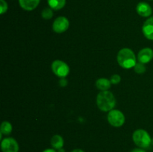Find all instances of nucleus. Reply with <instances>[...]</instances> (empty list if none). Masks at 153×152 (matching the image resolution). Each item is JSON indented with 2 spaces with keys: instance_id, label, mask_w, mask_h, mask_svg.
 Wrapping results in <instances>:
<instances>
[{
  "instance_id": "1",
  "label": "nucleus",
  "mask_w": 153,
  "mask_h": 152,
  "mask_svg": "<svg viewBox=\"0 0 153 152\" xmlns=\"http://www.w3.org/2000/svg\"><path fill=\"white\" fill-rule=\"evenodd\" d=\"M97 104L102 111H111L116 105V99L110 91H102L97 95Z\"/></svg>"
},
{
  "instance_id": "2",
  "label": "nucleus",
  "mask_w": 153,
  "mask_h": 152,
  "mask_svg": "<svg viewBox=\"0 0 153 152\" xmlns=\"http://www.w3.org/2000/svg\"><path fill=\"white\" fill-rule=\"evenodd\" d=\"M117 62L124 69H131L136 65V57L130 49H123L118 52Z\"/></svg>"
},
{
  "instance_id": "3",
  "label": "nucleus",
  "mask_w": 153,
  "mask_h": 152,
  "mask_svg": "<svg viewBox=\"0 0 153 152\" xmlns=\"http://www.w3.org/2000/svg\"><path fill=\"white\" fill-rule=\"evenodd\" d=\"M133 141L138 147L146 148L149 147L152 142V139L147 131L143 129L136 130L132 136Z\"/></svg>"
},
{
  "instance_id": "4",
  "label": "nucleus",
  "mask_w": 153,
  "mask_h": 152,
  "mask_svg": "<svg viewBox=\"0 0 153 152\" xmlns=\"http://www.w3.org/2000/svg\"><path fill=\"white\" fill-rule=\"evenodd\" d=\"M52 70L54 74L61 78H64L68 75L70 72V68L68 65L64 61H55L52 63Z\"/></svg>"
},
{
  "instance_id": "5",
  "label": "nucleus",
  "mask_w": 153,
  "mask_h": 152,
  "mask_svg": "<svg viewBox=\"0 0 153 152\" xmlns=\"http://www.w3.org/2000/svg\"><path fill=\"white\" fill-rule=\"evenodd\" d=\"M108 121L114 127H121L125 122L123 113L118 110H112L108 114Z\"/></svg>"
},
{
  "instance_id": "6",
  "label": "nucleus",
  "mask_w": 153,
  "mask_h": 152,
  "mask_svg": "<svg viewBox=\"0 0 153 152\" xmlns=\"http://www.w3.org/2000/svg\"><path fill=\"white\" fill-rule=\"evenodd\" d=\"M1 148L2 152H18L19 145L13 138H5L1 141Z\"/></svg>"
},
{
  "instance_id": "7",
  "label": "nucleus",
  "mask_w": 153,
  "mask_h": 152,
  "mask_svg": "<svg viewBox=\"0 0 153 152\" xmlns=\"http://www.w3.org/2000/svg\"><path fill=\"white\" fill-rule=\"evenodd\" d=\"M69 25H70V22L67 18L64 16H59L54 21L52 28L55 32L61 34L68 29Z\"/></svg>"
},
{
  "instance_id": "8",
  "label": "nucleus",
  "mask_w": 153,
  "mask_h": 152,
  "mask_svg": "<svg viewBox=\"0 0 153 152\" xmlns=\"http://www.w3.org/2000/svg\"><path fill=\"white\" fill-rule=\"evenodd\" d=\"M153 58V50L149 48H145L139 52L137 59L141 63H147Z\"/></svg>"
},
{
  "instance_id": "9",
  "label": "nucleus",
  "mask_w": 153,
  "mask_h": 152,
  "mask_svg": "<svg viewBox=\"0 0 153 152\" xmlns=\"http://www.w3.org/2000/svg\"><path fill=\"white\" fill-rule=\"evenodd\" d=\"M136 10H137V13L143 17H148V16H151L152 13L151 6L148 3L143 2V1L137 4Z\"/></svg>"
},
{
  "instance_id": "10",
  "label": "nucleus",
  "mask_w": 153,
  "mask_h": 152,
  "mask_svg": "<svg viewBox=\"0 0 153 152\" xmlns=\"http://www.w3.org/2000/svg\"><path fill=\"white\" fill-rule=\"evenodd\" d=\"M143 34L147 39L153 40V16L149 17L144 22L142 28Z\"/></svg>"
},
{
  "instance_id": "11",
  "label": "nucleus",
  "mask_w": 153,
  "mask_h": 152,
  "mask_svg": "<svg viewBox=\"0 0 153 152\" xmlns=\"http://www.w3.org/2000/svg\"><path fill=\"white\" fill-rule=\"evenodd\" d=\"M40 0H19L20 7L25 10L31 11L38 6Z\"/></svg>"
},
{
  "instance_id": "12",
  "label": "nucleus",
  "mask_w": 153,
  "mask_h": 152,
  "mask_svg": "<svg viewBox=\"0 0 153 152\" xmlns=\"http://www.w3.org/2000/svg\"><path fill=\"white\" fill-rule=\"evenodd\" d=\"M111 82L106 78H100L96 82V86L102 91H106L111 87Z\"/></svg>"
},
{
  "instance_id": "13",
  "label": "nucleus",
  "mask_w": 153,
  "mask_h": 152,
  "mask_svg": "<svg viewBox=\"0 0 153 152\" xmlns=\"http://www.w3.org/2000/svg\"><path fill=\"white\" fill-rule=\"evenodd\" d=\"M49 7L54 10L62 9L66 4V0H47Z\"/></svg>"
},
{
  "instance_id": "14",
  "label": "nucleus",
  "mask_w": 153,
  "mask_h": 152,
  "mask_svg": "<svg viewBox=\"0 0 153 152\" xmlns=\"http://www.w3.org/2000/svg\"><path fill=\"white\" fill-rule=\"evenodd\" d=\"M51 145H52V148L57 149V150H59V149L62 148L64 146V139L60 135H55L52 137Z\"/></svg>"
},
{
  "instance_id": "15",
  "label": "nucleus",
  "mask_w": 153,
  "mask_h": 152,
  "mask_svg": "<svg viewBox=\"0 0 153 152\" xmlns=\"http://www.w3.org/2000/svg\"><path fill=\"white\" fill-rule=\"evenodd\" d=\"M1 134L4 135H8L12 131V125L10 122H3L1 125V129H0Z\"/></svg>"
},
{
  "instance_id": "16",
  "label": "nucleus",
  "mask_w": 153,
  "mask_h": 152,
  "mask_svg": "<svg viewBox=\"0 0 153 152\" xmlns=\"http://www.w3.org/2000/svg\"><path fill=\"white\" fill-rule=\"evenodd\" d=\"M41 16L45 19H50L53 16V11L51 7H46L43 10L41 13Z\"/></svg>"
},
{
  "instance_id": "17",
  "label": "nucleus",
  "mask_w": 153,
  "mask_h": 152,
  "mask_svg": "<svg viewBox=\"0 0 153 152\" xmlns=\"http://www.w3.org/2000/svg\"><path fill=\"white\" fill-rule=\"evenodd\" d=\"M134 71L137 74H142V73L146 72V66L143 65V63H136V65L134 66Z\"/></svg>"
},
{
  "instance_id": "18",
  "label": "nucleus",
  "mask_w": 153,
  "mask_h": 152,
  "mask_svg": "<svg viewBox=\"0 0 153 152\" xmlns=\"http://www.w3.org/2000/svg\"><path fill=\"white\" fill-rule=\"evenodd\" d=\"M0 7H1L0 13H1V14H4V13L7 10V2H6L4 0H0Z\"/></svg>"
},
{
  "instance_id": "19",
  "label": "nucleus",
  "mask_w": 153,
  "mask_h": 152,
  "mask_svg": "<svg viewBox=\"0 0 153 152\" xmlns=\"http://www.w3.org/2000/svg\"><path fill=\"white\" fill-rule=\"evenodd\" d=\"M120 80L121 77L119 75H114L111 77V82L113 84H117V83H119L120 82Z\"/></svg>"
},
{
  "instance_id": "20",
  "label": "nucleus",
  "mask_w": 153,
  "mask_h": 152,
  "mask_svg": "<svg viewBox=\"0 0 153 152\" xmlns=\"http://www.w3.org/2000/svg\"><path fill=\"white\" fill-rule=\"evenodd\" d=\"M67 84V80H66L65 78H61V80H60V85L62 86H65Z\"/></svg>"
},
{
  "instance_id": "21",
  "label": "nucleus",
  "mask_w": 153,
  "mask_h": 152,
  "mask_svg": "<svg viewBox=\"0 0 153 152\" xmlns=\"http://www.w3.org/2000/svg\"><path fill=\"white\" fill-rule=\"evenodd\" d=\"M131 152H146V151L142 148H134L133 149Z\"/></svg>"
},
{
  "instance_id": "22",
  "label": "nucleus",
  "mask_w": 153,
  "mask_h": 152,
  "mask_svg": "<svg viewBox=\"0 0 153 152\" xmlns=\"http://www.w3.org/2000/svg\"><path fill=\"white\" fill-rule=\"evenodd\" d=\"M43 152H57V151L55 150H54V149L49 148V149H46V150L43 151Z\"/></svg>"
},
{
  "instance_id": "23",
  "label": "nucleus",
  "mask_w": 153,
  "mask_h": 152,
  "mask_svg": "<svg viewBox=\"0 0 153 152\" xmlns=\"http://www.w3.org/2000/svg\"><path fill=\"white\" fill-rule=\"evenodd\" d=\"M72 152H85V151H84L83 150H82V149L77 148V149H74L73 151H72Z\"/></svg>"
},
{
  "instance_id": "24",
  "label": "nucleus",
  "mask_w": 153,
  "mask_h": 152,
  "mask_svg": "<svg viewBox=\"0 0 153 152\" xmlns=\"http://www.w3.org/2000/svg\"><path fill=\"white\" fill-rule=\"evenodd\" d=\"M58 152H65V151H64V149L63 148H61V149H59V150H58Z\"/></svg>"
}]
</instances>
